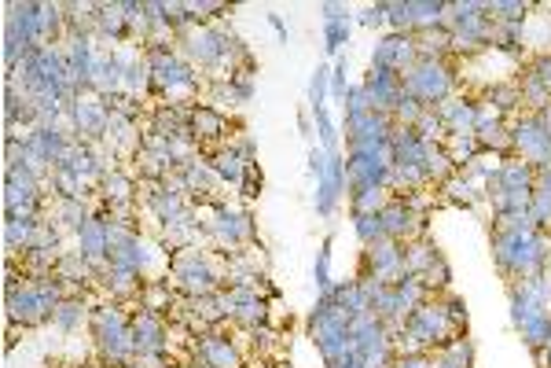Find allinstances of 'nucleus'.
I'll use <instances>...</instances> for the list:
<instances>
[{
  "label": "nucleus",
  "instance_id": "nucleus-1",
  "mask_svg": "<svg viewBox=\"0 0 551 368\" xmlns=\"http://www.w3.org/2000/svg\"><path fill=\"white\" fill-rule=\"evenodd\" d=\"M345 37H349V26H342V22H331V26H327V48H331V52H335Z\"/></svg>",
  "mask_w": 551,
  "mask_h": 368
}]
</instances>
